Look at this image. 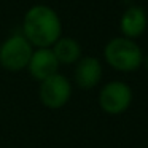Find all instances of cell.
<instances>
[{
	"label": "cell",
	"mask_w": 148,
	"mask_h": 148,
	"mask_svg": "<svg viewBox=\"0 0 148 148\" xmlns=\"http://www.w3.org/2000/svg\"><path fill=\"white\" fill-rule=\"evenodd\" d=\"M21 34L34 48H51L62 37V21L49 5H32L24 13Z\"/></svg>",
	"instance_id": "1"
},
{
	"label": "cell",
	"mask_w": 148,
	"mask_h": 148,
	"mask_svg": "<svg viewBox=\"0 0 148 148\" xmlns=\"http://www.w3.org/2000/svg\"><path fill=\"white\" fill-rule=\"evenodd\" d=\"M143 51L135 40L119 35L103 46V59L108 67L119 73H134L143 65Z\"/></svg>",
	"instance_id": "2"
},
{
	"label": "cell",
	"mask_w": 148,
	"mask_h": 148,
	"mask_svg": "<svg viewBox=\"0 0 148 148\" xmlns=\"http://www.w3.org/2000/svg\"><path fill=\"white\" fill-rule=\"evenodd\" d=\"M32 53L34 46L24 38L23 34H11L0 43V67L11 73L26 70Z\"/></svg>",
	"instance_id": "3"
},
{
	"label": "cell",
	"mask_w": 148,
	"mask_h": 148,
	"mask_svg": "<svg viewBox=\"0 0 148 148\" xmlns=\"http://www.w3.org/2000/svg\"><path fill=\"white\" fill-rule=\"evenodd\" d=\"M132 97H134V92L126 81L112 80L102 84L99 96H97V102L103 113L118 116L129 110L132 103Z\"/></svg>",
	"instance_id": "4"
},
{
	"label": "cell",
	"mask_w": 148,
	"mask_h": 148,
	"mask_svg": "<svg viewBox=\"0 0 148 148\" xmlns=\"http://www.w3.org/2000/svg\"><path fill=\"white\" fill-rule=\"evenodd\" d=\"M72 83L65 75L54 73L49 78L40 81L38 97L42 105H45L49 110H59L69 103L72 97Z\"/></svg>",
	"instance_id": "5"
},
{
	"label": "cell",
	"mask_w": 148,
	"mask_h": 148,
	"mask_svg": "<svg viewBox=\"0 0 148 148\" xmlns=\"http://www.w3.org/2000/svg\"><path fill=\"white\" fill-rule=\"evenodd\" d=\"M103 78L102 61L94 56H81V59L75 64L73 81L80 89L89 91L97 88Z\"/></svg>",
	"instance_id": "6"
},
{
	"label": "cell",
	"mask_w": 148,
	"mask_h": 148,
	"mask_svg": "<svg viewBox=\"0 0 148 148\" xmlns=\"http://www.w3.org/2000/svg\"><path fill=\"white\" fill-rule=\"evenodd\" d=\"M59 67L61 65H59L51 48H34V53L30 56L26 70L29 72V75L34 80L40 83V81L49 78L51 75L58 73Z\"/></svg>",
	"instance_id": "7"
},
{
	"label": "cell",
	"mask_w": 148,
	"mask_h": 148,
	"mask_svg": "<svg viewBox=\"0 0 148 148\" xmlns=\"http://www.w3.org/2000/svg\"><path fill=\"white\" fill-rule=\"evenodd\" d=\"M148 27V14L140 5H131L121 14L119 19V30L126 38L135 40L140 38Z\"/></svg>",
	"instance_id": "8"
},
{
	"label": "cell",
	"mask_w": 148,
	"mask_h": 148,
	"mask_svg": "<svg viewBox=\"0 0 148 148\" xmlns=\"http://www.w3.org/2000/svg\"><path fill=\"white\" fill-rule=\"evenodd\" d=\"M59 65H75L83 56V49L78 40L72 37H64L62 35L54 45L51 46Z\"/></svg>",
	"instance_id": "9"
},
{
	"label": "cell",
	"mask_w": 148,
	"mask_h": 148,
	"mask_svg": "<svg viewBox=\"0 0 148 148\" xmlns=\"http://www.w3.org/2000/svg\"><path fill=\"white\" fill-rule=\"evenodd\" d=\"M143 65H145V69H147V72H148V54L143 56Z\"/></svg>",
	"instance_id": "10"
}]
</instances>
